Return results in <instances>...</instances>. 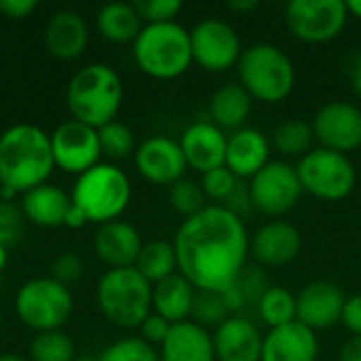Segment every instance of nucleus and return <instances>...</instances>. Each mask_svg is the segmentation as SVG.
Returning a JSON list of instances; mask_svg holds the SVG:
<instances>
[{
	"label": "nucleus",
	"mask_w": 361,
	"mask_h": 361,
	"mask_svg": "<svg viewBox=\"0 0 361 361\" xmlns=\"http://www.w3.org/2000/svg\"><path fill=\"white\" fill-rule=\"evenodd\" d=\"M178 271L201 292H224L245 271L250 235L243 218L224 205H207L186 218L173 239Z\"/></svg>",
	"instance_id": "f257e3e1"
},
{
	"label": "nucleus",
	"mask_w": 361,
	"mask_h": 361,
	"mask_svg": "<svg viewBox=\"0 0 361 361\" xmlns=\"http://www.w3.org/2000/svg\"><path fill=\"white\" fill-rule=\"evenodd\" d=\"M55 167L51 137L36 125H13L0 135V186L27 192L44 184Z\"/></svg>",
	"instance_id": "f03ea898"
},
{
	"label": "nucleus",
	"mask_w": 361,
	"mask_h": 361,
	"mask_svg": "<svg viewBox=\"0 0 361 361\" xmlns=\"http://www.w3.org/2000/svg\"><path fill=\"white\" fill-rule=\"evenodd\" d=\"M66 99L74 121L99 129L112 123L121 110V76L108 63H89L72 76Z\"/></svg>",
	"instance_id": "7ed1b4c3"
},
{
	"label": "nucleus",
	"mask_w": 361,
	"mask_h": 361,
	"mask_svg": "<svg viewBox=\"0 0 361 361\" xmlns=\"http://www.w3.org/2000/svg\"><path fill=\"white\" fill-rule=\"evenodd\" d=\"M239 85L262 104L288 99L296 87V66L292 57L273 42H256L243 49L237 63Z\"/></svg>",
	"instance_id": "20e7f679"
},
{
	"label": "nucleus",
	"mask_w": 361,
	"mask_h": 361,
	"mask_svg": "<svg viewBox=\"0 0 361 361\" xmlns=\"http://www.w3.org/2000/svg\"><path fill=\"white\" fill-rule=\"evenodd\" d=\"M133 57L152 78H178L192 66L190 32L178 21L148 23L133 42Z\"/></svg>",
	"instance_id": "39448f33"
},
{
	"label": "nucleus",
	"mask_w": 361,
	"mask_h": 361,
	"mask_svg": "<svg viewBox=\"0 0 361 361\" xmlns=\"http://www.w3.org/2000/svg\"><path fill=\"white\" fill-rule=\"evenodd\" d=\"M97 305L108 322L140 328L152 313V283L135 269H110L97 283Z\"/></svg>",
	"instance_id": "423d86ee"
},
{
	"label": "nucleus",
	"mask_w": 361,
	"mask_h": 361,
	"mask_svg": "<svg viewBox=\"0 0 361 361\" xmlns=\"http://www.w3.org/2000/svg\"><path fill=\"white\" fill-rule=\"evenodd\" d=\"M131 201V184L123 169L108 163H97L80 173L72 188V205H76L87 222L106 224L118 220Z\"/></svg>",
	"instance_id": "0eeeda50"
},
{
	"label": "nucleus",
	"mask_w": 361,
	"mask_h": 361,
	"mask_svg": "<svg viewBox=\"0 0 361 361\" xmlns=\"http://www.w3.org/2000/svg\"><path fill=\"white\" fill-rule=\"evenodd\" d=\"M296 171L302 192L328 203L347 199L357 182V171L351 159L326 148H313L296 163Z\"/></svg>",
	"instance_id": "6e6552de"
},
{
	"label": "nucleus",
	"mask_w": 361,
	"mask_h": 361,
	"mask_svg": "<svg viewBox=\"0 0 361 361\" xmlns=\"http://www.w3.org/2000/svg\"><path fill=\"white\" fill-rule=\"evenodd\" d=\"M15 309L19 319L32 330H59L72 313V294L68 286L53 277H36L19 288Z\"/></svg>",
	"instance_id": "1a4fd4ad"
},
{
	"label": "nucleus",
	"mask_w": 361,
	"mask_h": 361,
	"mask_svg": "<svg viewBox=\"0 0 361 361\" xmlns=\"http://www.w3.org/2000/svg\"><path fill=\"white\" fill-rule=\"evenodd\" d=\"M302 195L296 165L288 161H271L247 184L252 209L262 216L279 218L292 212Z\"/></svg>",
	"instance_id": "9d476101"
},
{
	"label": "nucleus",
	"mask_w": 361,
	"mask_h": 361,
	"mask_svg": "<svg viewBox=\"0 0 361 361\" xmlns=\"http://www.w3.org/2000/svg\"><path fill=\"white\" fill-rule=\"evenodd\" d=\"M349 21L343 0H292L286 6L290 34L309 44H324L338 38Z\"/></svg>",
	"instance_id": "9b49d317"
},
{
	"label": "nucleus",
	"mask_w": 361,
	"mask_h": 361,
	"mask_svg": "<svg viewBox=\"0 0 361 361\" xmlns=\"http://www.w3.org/2000/svg\"><path fill=\"white\" fill-rule=\"evenodd\" d=\"M192 61L207 72H226L243 55L237 30L222 19H203L190 30Z\"/></svg>",
	"instance_id": "f8f14e48"
},
{
	"label": "nucleus",
	"mask_w": 361,
	"mask_h": 361,
	"mask_svg": "<svg viewBox=\"0 0 361 361\" xmlns=\"http://www.w3.org/2000/svg\"><path fill=\"white\" fill-rule=\"evenodd\" d=\"M319 148L347 154L361 148V108L351 102H328L311 123Z\"/></svg>",
	"instance_id": "ddd939ff"
},
{
	"label": "nucleus",
	"mask_w": 361,
	"mask_h": 361,
	"mask_svg": "<svg viewBox=\"0 0 361 361\" xmlns=\"http://www.w3.org/2000/svg\"><path fill=\"white\" fill-rule=\"evenodd\" d=\"M51 150L57 167L80 176L91 167H95L99 161L102 148H99L97 129L78 121H66L53 131Z\"/></svg>",
	"instance_id": "4468645a"
},
{
	"label": "nucleus",
	"mask_w": 361,
	"mask_h": 361,
	"mask_svg": "<svg viewBox=\"0 0 361 361\" xmlns=\"http://www.w3.org/2000/svg\"><path fill=\"white\" fill-rule=\"evenodd\" d=\"M345 302V292L334 281H311L296 294V322L313 332L334 328L341 324Z\"/></svg>",
	"instance_id": "2eb2a0df"
},
{
	"label": "nucleus",
	"mask_w": 361,
	"mask_h": 361,
	"mask_svg": "<svg viewBox=\"0 0 361 361\" xmlns=\"http://www.w3.org/2000/svg\"><path fill=\"white\" fill-rule=\"evenodd\" d=\"M135 167L148 182L171 186L184 178L188 163L180 142L165 135H154L135 148Z\"/></svg>",
	"instance_id": "dca6fc26"
},
{
	"label": "nucleus",
	"mask_w": 361,
	"mask_h": 361,
	"mask_svg": "<svg viewBox=\"0 0 361 361\" xmlns=\"http://www.w3.org/2000/svg\"><path fill=\"white\" fill-rule=\"evenodd\" d=\"M302 235L286 220H271L250 237V254L262 267H286L300 256Z\"/></svg>",
	"instance_id": "f3484780"
},
{
	"label": "nucleus",
	"mask_w": 361,
	"mask_h": 361,
	"mask_svg": "<svg viewBox=\"0 0 361 361\" xmlns=\"http://www.w3.org/2000/svg\"><path fill=\"white\" fill-rule=\"evenodd\" d=\"M226 142V131H222L212 121H197L188 125L180 137V146L188 167H192L201 176L224 165Z\"/></svg>",
	"instance_id": "a211bd4d"
},
{
	"label": "nucleus",
	"mask_w": 361,
	"mask_h": 361,
	"mask_svg": "<svg viewBox=\"0 0 361 361\" xmlns=\"http://www.w3.org/2000/svg\"><path fill=\"white\" fill-rule=\"evenodd\" d=\"M214 338L216 361H260L262 357V341L258 326L241 315H231L222 322Z\"/></svg>",
	"instance_id": "6ab92c4d"
},
{
	"label": "nucleus",
	"mask_w": 361,
	"mask_h": 361,
	"mask_svg": "<svg viewBox=\"0 0 361 361\" xmlns=\"http://www.w3.org/2000/svg\"><path fill=\"white\" fill-rule=\"evenodd\" d=\"M319 360V338L317 332L292 322L281 328L269 330L262 341L260 361H317Z\"/></svg>",
	"instance_id": "aec40b11"
},
{
	"label": "nucleus",
	"mask_w": 361,
	"mask_h": 361,
	"mask_svg": "<svg viewBox=\"0 0 361 361\" xmlns=\"http://www.w3.org/2000/svg\"><path fill=\"white\" fill-rule=\"evenodd\" d=\"M269 163H271V142L262 131L254 127H243L228 135L224 165L239 180H252Z\"/></svg>",
	"instance_id": "412c9836"
},
{
	"label": "nucleus",
	"mask_w": 361,
	"mask_h": 361,
	"mask_svg": "<svg viewBox=\"0 0 361 361\" xmlns=\"http://www.w3.org/2000/svg\"><path fill=\"white\" fill-rule=\"evenodd\" d=\"M142 245L144 243H142L137 228L123 220H112V222L102 224L93 241L97 258L106 262L110 269L135 267Z\"/></svg>",
	"instance_id": "4be33fe9"
},
{
	"label": "nucleus",
	"mask_w": 361,
	"mask_h": 361,
	"mask_svg": "<svg viewBox=\"0 0 361 361\" xmlns=\"http://www.w3.org/2000/svg\"><path fill=\"white\" fill-rule=\"evenodd\" d=\"M161 361H216L214 338L209 330L192 319L173 324L161 345Z\"/></svg>",
	"instance_id": "5701e85b"
},
{
	"label": "nucleus",
	"mask_w": 361,
	"mask_h": 361,
	"mask_svg": "<svg viewBox=\"0 0 361 361\" xmlns=\"http://www.w3.org/2000/svg\"><path fill=\"white\" fill-rule=\"evenodd\" d=\"M89 40V30L85 19L74 11H59L55 13L44 30V42L51 55L59 59H74L78 57Z\"/></svg>",
	"instance_id": "b1692460"
},
{
	"label": "nucleus",
	"mask_w": 361,
	"mask_h": 361,
	"mask_svg": "<svg viewBox=\"0 0 361 361\" xmlns=\"http://www.w3.org/2000/svg\"><path fill=\"white\" fill-rule=\"evenodd\" d=\"M195 296H197L195 286L182 273H176L152 286V309L169 324L188 322L192 313Z\"/></svg>",
	"instance_id": "393cba45"
},
{
	"label": "nucleus",
	"mask_w": 361,
	"mask_h": 361,
	"mask_svg": "<svg viewBox=\"0 0 361 361\" xmlns=\"http://www.w3.org/2000/svg\"><path fill=\"white\" fill-rule=\"evenodd\" d=\"M70 207H72V197H68L59 186L47 182L27 190L21 201L23 216L38 226L66 224V216Z\"/></svg>",
	"instance_id": "a878e982"
},
{
	"label": "nucleus",
	"mask_w": 361,
	"mask_h": 361,
	"mask_svg": "<svg viewBox=\"0 0 361 361\" xmlns=\"http://www.w3.org/2000/svg\"><path fill=\"white\" fill-rule=\"evenodd\" d=\"M252 95L239 85L228 82L214 91L209 102V116L212 123L218 125L222 131H237L243 129L250 114H252Z\"/></svg>",
	"instance_id": "bb28decb"
},
{
	"label": "nucleus",
	"mask_w": 361,
	"mask_h": 361,
	"mask_svg": "<svg viewBox=\"0 0 361 361\" xmlns=\"http://www.w3.org/2000/svg\"><path fill=\"white\" fill-rule=\"evenodd\" d=\"M97 30L110 42H135L142 32V17L129 2H108L97 13Z\"/></svg>",
	"instance_id": "cd10ccee"
},
{
	"label": "nucleus",
	"mask_w": 361,
	"mask_h": 361,
	"mask_svg": "<svg viewBox=\"0 0 361 361\" xmlns=\"http://www.w3.org/2000/svg\"><path fill=\"white\" fill-rule=\"evenodd\" d=\"M135 269L154 286L176 273L178 271V256H176V247L169 241L163 239H154L142 245V252L137 256Z\"/></svg>",
	"instance_id": "c85d7f7f"
},
{
	"label": "nucleus",
	"mask_w": 361,
	"mask_h": 361,
	"mask_svg": "<svg viewBox=\"0 0 361 361\" xmlns=\"http://www.w3.org/2000/svg\"><path fill=\"white\" fill-rule=\"evenodd\" d=\"M315 135L311 123L302 118H290L275 127L271 137V148H275L279 154L290 159H302L313 150Z\"/></svg>",
	"instance_id": "c756f323"
},
{
	"label": "nucleus",
	"mask_w": 361,
	"mask_h": 361,
	"mask_svg": "<svg viewBox=\"0 0 361 361\" xmlns=\"http://www.w3.org/2000/svg\"><path fill=\"white\" fill-rule=\"evenodd\" d=\"M260 319L273 330L296 322V296L281 286H271L258 300Z\"/></svg>",
	"instance_id": "7c9ffc66"
},
{
	"label": "nucleus",
	"mask_w": 361,
	"mask_h": 361,
	"mask_svg": "<svg viewBox=\"0 0 361 361\" xmlns=\"http://www.w3.org/2000/svg\"><path fill=\"white\" fill-rule=\"evenodd\" d=\"M32 361H74V343L59 330L38 332L30 343Z\"/></svg>",
	"instance_id": "2f4dec72"
},
{
	"label": "nucleus",
	"mask_w": 361,
	"mask_h": 361,
	"mask_svg": "<svg viewBox=\"0 0 361 361\" xmlns=\"http://www.w3.org/2000/svg\"><path fill=\"white\" fill-rule=\"evenodd\" d=\"M169 203L184 218H192L207 207V197L199 182L182 178L169 186Z\"/></svg>",
	"instance_id": "473e14b6"
},
{
	"label": "nucleus",
	"mask_w": 361,
	"mask_h": 361,
	"mask_svg": "<svg viewBox=\"0 0 361 361\" xmlns=\"http://www.w3.org/2000/svg\"><path fill=\"white\" fill-rule=\"evenodd\" d=\"M97 137H99L102 152L110 159H127L135 150L133 131L121 121H112V123L99 127Z\"/></svg>",
	"instance_id": "72a5a7b5"
},
{
	"label": "nucleus",
	"mask_w": 361,
	"mask_h": 361,
	"mask_svg": "<svg viewBox=\"0 0 361 361\" xmlns=\"http://www.w3.org/2000/svg\"><path fill=\"white\" fill-rule=\"evenodd\" d=\"M192 322L207 328H218L222 322H226L231 317L226 302L222 298L220 292H201L197 290L195 302H192V313H190Z\"/></svg>",
	"instance_id": "f704fd0d"
},
{
	"label": "nucleus",
	"mask_w": 361,
	"mask_h": 361,
	"mask_svg": "<svg viewBox=\"0 0 361 361\" xmlns=\"http://www.w3.org/2000/svg\"><path fill=\"white\" fill-rule=\"evenodd\" d=\"M201 186H203V192H205L207 199L218 201L216 205H226L235 197V192L241 188L239 186V178L226 165L203 173Z\"/></svg>",
	"instance_id": "c9c22d12"
},
{
	"label": "nucleus",
	"mask_w": 361,
	"mask_h": 361,
	"mask_svg": "<svg viewBox=\"0 0 361 361\" xmlns=\"http://www.w3.org/2000/svg\"><path fill=\"white\" fill-rule=\"evenodd\" d=\"M95 361H161L152 345L142 338H123L99 353Z\"/></svg>",
	"instance_id": "e433bc0d"
},
{
	"label": "nucleus",
	"mask_w": 361,
	"mask_h": 361,
	"mask_svg": "<svg viewBox=\"0 0 361 361\" xmlns=\"http://www.w3.org/2000/svg\"><path fill=\"white\" fill-rule=\"evenodd\" d=\"M135 11L148 23H167L176 21L178 13L182 11L180 0H137L133 2Z\"/></svg>",
	"instance_id": "4c0bfd02"
},
{
	"label": "nucleus",
	"mask_w": 361,
	"mask_h": 361,
	"mask_svg": "<svg viewBox=\"0 0 361 361\" xmlns=\"http://www.w3.org/2000/svg\"><path fill=\"white\" fill-rule=\"evenodd\" d=\"M23 235V212L13 203L0 201V245H13Z\"/></svg>",
	"instance_id": "58836bf2"
},
{
	"label": "nucleus",
	"mask_w": 361,
	"mask_h": 361,
	"mask_svg": "<svg viewBox=\"0 0 361 361\" xmlns=\"http://www.w3.org/2000/svg\"><path fill=\"white\" fill-rule=\"evenodd\" d=\"M235 283H237L239 292L243 294L245 302H256V305L262 298V294L271 288L267 277L260 271H256V269H245Z\"/></svg>",
	"instance_id": "ea45409f"
},
{
	"label": "nucleus",
	"mask_w": 361,
	"mask_h": 361,
	"mask_svg": "<svg viewBox=\"0 0 361 361\" xmlns=\"http://www.w3.org/2000/svg\"><path fill=\"white\" fill-rule=\"evenodd\" d=\"M80 277H82V262L76 254L66 252L53 262V279L55 281L68 286V283L78 281Z\"/></svg>",
	"instance_id": "a19ab883"
},
{
	"label": "nucleus",
	"mask_w": 361,
	"mask_h": 361,
	"mask_svg": "<svg viewBox=\"0 0 361 361\" xmlns=\"http://www.w3.org/2000/svg\"><path fill=\"white\" fill-rule=\"evenodd\" d=\"M171 326L173 324H169L167 319H163L161 315H157V313H150L146 319H144V324L140 326V332H142V341H146L148 345H163L165 343V338H167V334H169V330H171Z\"/></svg>",
	"instance_id": "79ce46f5"
},
{
	"label": "nucleus",
	"mask_w": 361,
	"mask_h": 361,
	"mask_svg": "<svg viewBox=\"0 0 361 361\" xmlns=\"http://www.w3.org/2000/svg\"><path fill=\"white\" fill-rule=\"evenodd\" d=\"M341 324L349 330L351 336H361V294H353L347 298Z\"/></svg>",
	"instance_id": "37998d69"
},
{
	"label": "nucleus",
	"mask_w": 361,
	"mask_h": 361,
	"mask_svg": "<svg viewBox=\"0 0 361 361\" xmlns=\"http://www.w3.org/2000/svg\"><path fill=\"white\" fill-rule=\"evenodd\" d=\"M38 6L36 0H0V13L11 19H23Z\"/></svg>",
	"instance_id": "c03bdc74"
},
{
	"label": "nucleus",
	"mask_w": 361,
	"mask_h": 361,
	"mask_svg": "<svg viewBox=\"0 0 361 361\" xmlns=\"http://www.w3.org/2000/svg\"><path fill=\"white\" fill-rule=\"evenodd\" d=\"M338 361H361V336H351L338 351Z\"/></svg>",
	"instance_id": "a18cd8bd"
},
{
	"label": "nucleus",
	"mask_w": 361,
	"mask_h": 361,
	"mask_svg": "<svg viewBox=\"0 0 361 361\" xmlns=\"http://www.w3.org/2000/svg\"><path fill=\"white\" fill-rule=\"evenodd\" d=\"M85 224H87L85 214H82L76 205H72L70 212H68V216H66V226H70V228H80V226H85Z\"/></svg>",
	"instance_id": "49530a36"
},
{
	"label": "nucleus",
	"mask_w": 361,
	"mask_h": 361,
	"mask_svg": "<svg viewBox=\"0 0 361 361\" xmlns=\"http://www.w3.org/2000/svg\"><path fill=\"white\" fill-rule=\"evenodd\" d=\"M226 6L237 13H250L254 8H258V0H231Z\"/></svg>",
	"instance_id": "de8ad7c7"
},
{
	"label": "nucleus",
	"mask_w": 361,
	"mask_h": 361,
	"mask_svg": "<svg viewBox=\"0 0 361 361\" xmlns=\"http://www.w3.org/2000/svg\"><path fill=\"white\" fill-rule=\"evenodd\" d=\"M351 87H353V93L361 99V59L353 66V72H351Z\"/></svg>",
	"instance_id": "09e8293b"
},
{
	"label": "nucleus",
	"mask_w": 361,
	"mask_h": 361,
	"mask_svg": "<svg viewBox=\"0 0 361 361\" xmlns=\"http://www.w3.org/2000/svg\"><path fill=\"white\" fill-rule=\"evenodd\" d=\"M347 11H349V15L361 19V0H349L347 2Z\"/></svg>",
	"instance_id": "8fccbe9b"
},
{
	"label": "nucleus",
	"mask_w": 361,
	"mask_h": 361,
	"mask_svg": "<svg viewBox=\"0 0 361 361\" xmlns=\"http://www.w3.org/2000/svg\"><path fill=\"white\" fill-rule=\"evenodd\" d=\"M0 361H27V360H23V357H19V355H11V353H2V355H0Z\"/></svg>",
	"instance_id": "3c124183"
},
{
	"label": "nucleus",
	"mask_w": 361,
	"mask_h": 361,
	"mask_svg": "<svg viewBox=\"0 0 361 361\" xmlns=\"http://www.w3.org/2000/svg\"><path fill=\"white\" fill-rule=\"evenodd\" d=\"M4 264H6V247L0 245V271L4 269Z\"/></svg>",
	"instance_id": "603ef678"
},
{
	"label": "nucleus",
	"mask_w": 361,
	"mask_h": 361,
	"mask_svg": "<svg viewBox=\"0 0 361 361\" xmlns=\"http://www.w3.org/2000/svg\"><path fill=\"white\" fill-rule=\"evenodd\" d=\"M74 361H95V360H91V357H74Z\"/></svg>",
	"instance_id": "864d4df0"
},
{
	"label": "nucleus",
	"mask_w": 361,
	"mask_h": 361,
	"mask_svg": "<svg viewBox=\"0 0 361 361\" xmlns=\"http://www.w3.org/2000/svg\"><path fill=\"white\" fill-rule=\"evenodd\" d=\"M0 326H2V311H0Z\"/></svg>",
	"instance_id": "5fc2aeb1"
}]
</instances>
